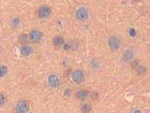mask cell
<instances>
[{"label": "cell", "mask_w": 150, "mask_h": 113, "mask_svg": "<svg viewBox=\"0 0 150 113\" xmlns=\"http://www.w3.org/2000/svg\"><path fill=\"white\" fill-rule=\"evenodd\" d=\"M43 34L38 30H33L29 33V39L33 42H38L42 39Z\"/></svg>", "instance_id": "cell-7"}, {"label": "cell", "mask_w": 150, "mask_h": 113, "mask_svg": "<svg viewBox=\"0 0 150 113\" xmlns=\"http://www.w3.org/2000/svg\"><path fill=\"white\" fill-rule=\"evenodd\" d=\"M1 105H3L4 103H5V97H4V95L3 94H1Z\"/></svg>", "instance_id": "cell-15"}, {"label": "cell", "mask_w": 150, "mask_h": 113, "mask_svg": "<svg viewBox=\"0 0 150 113\" xmlns=\"http://www.w3.org/2000/svg\"><path fill=\"white\" fill-rule=\"evenodd\" d=\"M65 43V39L64 38L61 36H56L53 38V44L54 46L56 47H59L62 46Z\"/></svg>", "instance_id": "cell-8"}, {"label": "cell", "mask_w": 150, "mask_h": 113, "mask_svg": "<svg viewBox=\"0 0 150 113\" xmlns=\"http://www.w3.org/2000/svg\"><path fill=\"white\" fill-rule=\"evenodd\" d=\"M29 110V104L26 100H20L16 106L17 113H27Z\"/></svg>", "instance_id": "cell-2"}, {"label": "cell", "mask_w": 150, "mask_h": 113, "mask_svg": "<svg viewBox=\"0 0 150 113\" xmlns=\"http://www.w3.org/2000/svg\"><path fill=\"white\" fill-rule=\"evenodd\" d=\"M108 45L109 47L112 50H118L120 48V45H121V41H120V38L116 36H112L108 40Z\"/></svg>", "instance_id": "cell-4"}, {"label": "cell", "mask_w": 150, "mask_h": 113, "mask_svg": "<svg viewBox=\"0 0 150 113\" xmlns=\"http://www.w3.org/2000/svg\"><path fill=\"white\" fill-rule=\"evenodd\" d=\"M88 96H89V91L87 90H81L76 94V97L79 99H85Z\"/></svg>", "instance_id": "cell-10"}, {"label": "cell", "mask_w": 150, "mask_h": 113, "mask_svg": "<svg viewBox=\"0 0 150 113\" xmlns=\"http://www.w3.org/2000/svg\"><path fill=\"white\" fill-rule=\"evenodd\" d=\"M80 109L83 113H90V112L92 111V106L88 103H85L81 106Z\"/></svg>", "instance_id": "cell-12"}, {"label": "cell", "mask_w": 150, "mask_h": 113, "mask_svg": "<svg viewBox=\"0 0 150 113\" xmlns=\"http://www.w3.org/2000/svg\"><path fill=\"white\" fill-rule=\"evenodd\" d=\"M47 82L48 84L52 88H56L58 87L60 84V80L59 77L56 75L51 74L47 78Z\"/></svg>", "instance_id": "cell-5"}, {"label": "cell", "mask_w": 150, "mask_h": 113, "mask_svg": "<svg viewBox=\"0 0 150 113\" xmlns=\"http://www.w3.org/2000/svg\"><path fill=\"white\" fill-rule=\"evenodd\" d=\"M51 9L48 5H42L38 9V16L41 18H47L51 14Z\"/></svg>", "instance_id": "cell-6"}, {"label": "cell", "mask_w": 150, "mask_h": 113, "mask_svg": "<svg viewBox=\"0 0 150 113\" xmlns=\"http://www.w3.org/2000/svg\"><path fill=\"white\" fill-rule=\"evenodd\" d=\"M133 57L134 53L131 50H127L126 51H125L124 54H123V60L126 62L131 61V60H133Z\"/></svg>", "instance_id": "cell-11"}, {"label": "cell", "mask_w": 150, "mask_h": 113, "mask_svg": "<svg viewBox=\"0 0 150 113\" xmlns=\"http://www.w3.org/2000/svg\"><path fill=\"white\" fill-rule=\"evenodd\" d=\"M75 16L80 21H86L89 18V12L85 8H80L76 11Z\"/></svg>", "instance_id": "cell-3"}, {"label": "cell", "mask_w": 150, "mask_h": 113, "mask_svg": "<svg viewBox=\"0 0 150 113\" xmlns=\"http://www.w3.org/2000/svg\"><path fill=\"white\" fill-rule=\"evenodd\" d=\"M7 70H8V68L5 66H2L1 67V76L2 77H3L4 75H5V74L7 73Z\"/></svg>", "instance_id": "cell-13"}, {"label": "cell", "mask_w": 150, "mask_h": 113, "mask_svg": "<svg viewBox=\"0 0 150 113\" xmlns=\"http://www.w3.org/2000/svg\"><path fill=\"white\" fill-rule=\"evenodd\" d=\"M134 113H141V112H140V110H135V111L134 112Z\"/></svg>", "instance_id": "cell-16"}, {"label": "cell", "mask_w": 150, "mask_h": 113, "mask_svg": "<svg viewBox=\"0 0 150 113\" xmlns=\"http://www.w3.org/2000/svg\"><path fill=\"white\" fill-rule=\"evenodd\" d=\"M71 79L74 83L77 84H80L85 82L86 75L85 73L83 70L80 69H77L74 70L71 74Z\"/></svg>", "instance_id": "cell-1"}, {"label": "cell", "mask_w": 150, "mask_h": 113, "mask_svg": "<svg viewBox=\"0 0 150 113\" xmlns=\"http://www.w3.org/2000/svg\"><path fill=\"white\" fill-rule=\"evenodd\" d=\"M33 50L32 47L29 45H24L22 48H21V54L24 56H27L30 55L31 54L33 53Z\"/></svg>", "instance_id": "cell-9"}, {"label": "cell", "mask_w": 150, "mask_h": 113, "mask_svg": "<svg viewBox=\"0 0 150 113\" xmlns=\"http://www.w3.org/2000/svg\"><path fill=\"white\" fill-rule=\"evenodd\" d=\"M137 72L144 73L145 72V67H143V66H137Z\"/></svg>", "instance_id": "cell-14"}]
</instances>
